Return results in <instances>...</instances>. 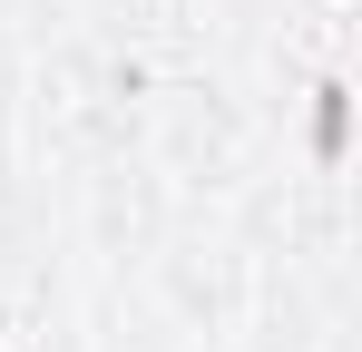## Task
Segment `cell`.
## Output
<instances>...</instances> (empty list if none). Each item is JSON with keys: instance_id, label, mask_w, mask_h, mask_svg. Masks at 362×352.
<instances>
[{"instance_id": "6da1fadb", "label": "cell", "mask_w": 362, "mask_h": 352, "mask_svg": "<svg viewBox=\"0 0 362 352\" xmlns=\"http://www.w3.org/2000/svg\"><path fill=\"white\" fill-rule=\"evenodd\" d=\"M313 137H323V157H343V88H323V108H313Z\"/></svg>"}]
</instances>
